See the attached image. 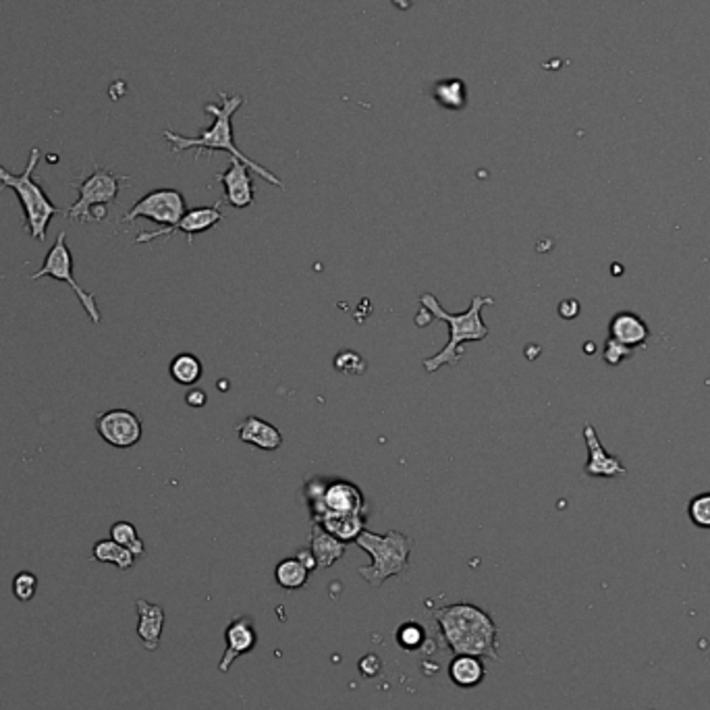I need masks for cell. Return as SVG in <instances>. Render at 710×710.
Here are the masks:
<instances>
[{
  "label": "cell",
  "mask_w": 710,
  "mask_h": 710,
  "mask_svg": "<svg viewBox=\"0 0 710 710\" xmlns=\"http://www.w3.org/2000/svg\"><path fill=\"white\" fill-rule=\"evenodd\" d=\"M217 179L225 187V200L229 202L233 208H248L254 204V183L249 169L241 160L231 158L229 169L217 175Z\"/></svg>",
  "instance_id": "4fadbf2b"
},
{
  "label": "cell",
  "mask_w": 710,
  "mask_h": 710,
  "mask_svg": "<svg viewBox=\"0 0 710 710\" xmlns=\"http://www.w3.org/2000/svg\"><path fill=\"white\" fill-rule=\"evenodd\" d=\"M202 362L194 354H179L171 362V378L177 385L194 386L202 378Z\"/></svg>",
  "instance_id": "603a6c76"
},
{
  "label": "cell",
  "mask_w": 710,
  "mask_h": 710,
  "mask_svg": "<svg viewBox=\"0 0 710 710\" xmlns=\"http://www.w3.org/2000/svg\"><path fill=\"white\" fill-rule=\"evenodd\" d=\"M111 538L118 542V545L129 548L131 553L135 554V557H141V554L146 553V546H144V540L140 538V534H137V530L134 523L129 522H117L111 526Z\"/></svg>",
  "instance_id": "d4e9b609"
},
{
  "label": "cell",
  "mask_w": 710,
  "mask_h": 710,
  "mask_svg": "<svg viewBox=\"0 0 710 710\" xmlns=\"http://www.w3.org/2000/svg\"><path fill=\"white\" fill-rule=\"evenodd\" d=\"M309 551L314 553L316 561H318V567L328 569V567L335 565L345 554V542L335 538L332 534H328L324 528L318 526V523H314L312 538H309Z\"/></svg>",
  "instance_id": "d6986e66"
},
{
  "label": "cell",
  "mask_w": 710,
  "mask_h": 710,
  "mask_svg": "<svg viewBox=\"0 0 710 710\" xmlns=\"http://www.w3.org/2000/svg\"><path fill=\"white\" fill-rule=\"evenodd\" d=\"M185 401H187V405H192V408H204L208 397L202 389H192L187 395H185Z\"/></svg>",
  "instance_id": "836d02e7"
},
{
  "label": "cell",
  "mask_w": 710,
  "mask_h": 710,
  "mask_svg": "<svg viewBox=\"0 0 710 710\" xmlns=\"http://www.w3.org/2000/svg\"><path fill=\"white\" fill-rule=\"evenodd\" d=\"M218 96H220V104H206V112H210V115L214 117L212 127L202 131L198 137H185V135L172 134L171 129L164 131L163 135H164V140L171 144V150L179 154L185 150H194L195 148V150H198V157L202 152H214V150L229 152L231 158L241 160V163L246 164L249 171H254L256 175H260L266 183L277 185L279 189H283L285 183L280 181L274 172H271L262 164L256 163V160L246 157V154H243L240 148L235 146V140H233L231 118L243 104V96H229L226 92H220Z\"/></svg>",
  "instance_id": "7a4b0ae2"
},
{
  "label": "cell",
  "mask_w": 710,
  "mask_h": 710,
  "mask_svg": "<svg viewBox=\"0 0 710 710\" xmlns=\"http://www.w3.org/2000/svg\"><path fill=\"white\" fill-rule=\"evenodd\" d=\"M355 545L372 559V563L357 569L370 586H380L389 577L401 576L409 567L411 540L397 530H389L386 534H374L370 530H363L355 538Z\"/></svg>",
  "instance_id": "5b68a950"
},
{
  "label": "cell",
  "mask_w": 710,
  "mask_h": 710,
  "mask_svg": "<svg viewBox=\"0 0 710 710\" xmlns=\"http://www.w3.org/2000/svg\"><path fill=\"white\" fill-rule=\"evenodd\" d=\"M225 654L218 662L220 673H229L233 662L240 659V656L252 653L256 644H258V631H256L252 617L243 615V617L233 619L225 630Z\"/></svg>",
  "instance_id": "7c38bea8"
},
{
  "label": "cell",
  "mask_w": 710,
  "mask_h": 710,
  "mask_svg": "<svg viewBox=\"0 0 710 710\" xmlns=\"http://www.w3.org/2000/svg\"><path fill=\"white\" fill-rule=\"evenodd\" d=\"M309 571L297 559H283L274 567V580L285 590H300L308 584Z\"/></svg>",
  "instance_id": "7402d4cb"
},
{
  "label": "cell",
  "mask_w": 710,
  "mask_h": 710,
  "mask_svg": "<svg viewBox=\"0 0 710 710\" xmlns=\"http://www.w3.org/2000/svg\"><path fill=\"white\" fill-rule=\"evenodd\" d=\"M420 303L424 309H428V312L434 316V318H440L443 322H447V326H449V343L445 345V349L439 351L437 355L426 357V360L422 362V366L428 374L437 372L439 368L451 366V363H457L459 360H462V345L463 343L482 341V339H486L488 335H491V331H488L485 320H482L480 312L485 306H491V303H494L492 297L474 295L470 308L465 309L463 314H449L443 306H440L439 300L432 294H424L420 297Z\"/></svg>",
  "instance_id": "3957f363"
},
{
  "label": "cell",
  "mask_w": 710,
  "mask_h": 710,
  "mask_svg": "<svg viewBox=\"0 0 710 710\" xmlns=\"http://www.w3.org/2000/svg\"><path fill=\"white\" fill-rule=\"evenodd\" d=\"M440 636L455 654H471L499 660V628L485 608L471 602H455L434 611Z\"/></svg>",
  "instance_id": "6da1fadb"
},
{
  "label": "cell",
  "mask_w": 710,
  "mask_h": 710,
  "mask_svg": "<svg viewBox=\"0 0 710 710\" xmlns=\"http://www.w3.org/2000/svg\"><path fill=\"white\" fill-rule=\"evenodd\" d=\"M449 677L459 688H476L486 679V665L480 656L455 654L449 662Z\"/></svg>",
  "instance_id": "ac0fdd59"
},
{
  "label": "cell",
  "mask_w": 710,
  "mask_h": 710,
  "mask_svg": "<svg viewBox=\"0 0 710 710\" xmlns=\"http://www.w3.org/2000/svg\"><path fill=\"white\" fill-rule=\"evenodd\" d=\"M35 590H38V576L32 574V571H19L13 577V594L17 600H32L35 596Z\"/></svg>",
  "instance_id": "83f0119b"
},
{
  "label": "cell",
  "mask_w": 710,
  "mask_h": 710,
  "mask_svg": "<svg viewBox=\"0 0 710 710\" xmlns=\"http://www.w3.org/2000/svg\"><path fill=\"white\" fill-rule=\"evenodd\" d=\"M318 526L326 530L341 542H354L363 530H366V515H341V517H326L318 522Z\"/></svg>",
  "instance_id": "44dd1931"
},
{
  "label": "cell",
  "mask_w": 710,
  "mask_h": 710,
  "mask_svg": "<svg viewBox=\"0 0 710 710\" xmlns=\"http://www.w3.org/2000/svg\"><path fill=\"white\" fill-rule=\"evenodd\" d=\"M218 206H220V202H217L214 206H204V208H194V210H187L177 225L164 226V229H158V231L140 233L135 243H150L154 240H160V237H171L172 233H185V235L189 237V243H192L194 237L198 235V233L212 229V226H217L220 220L225 218V214Z\"/></svg>",
  "instance_id": "8fae6325"
},
{
  "label": "cell",
  "mask_w": 710,
  "mask_h": 710,
  "mask_svg": "<svg viewBox=\"0 0 710 710\" xmlns=\"http://www.w3.org/2000/svg\"><path fill=\"white\" fill-rule=\"evenodd\" d=\"M434 98L447 109H463L465 106V83L462 80H443L434 86Z\"/></svg>",
  "instance_id": "cb8c5ba5"
},
{
  "label": "cell",
  "mask_w": 710,
  "mask_h": 710,
  "mask_svg": "<svg viewBox=\"0 0 710 710\" xmlns=\"http://www.w3.org/2000/svg\"><path fill=\"white\" fill-rule=\"evenodd\" d=\"M357 667H360V673L363 677H376L380 673V669H383V660L378 659V654L370 653L366 656H362L360 665Z\"/></svg>",
  "instance_id": "4dcf8cb0"
},
{
  "label": "cell",
  "mask_w": 710,
  "mask_h": 710,
  "mask_svg": "<svg viewBox=\"0 0 710 710\" xmlns=\"http://www.w3.org/2000/svg\"><path fill=\"white\" fill-rule=\"evenodd\" d=\"M44 277L61 280V283H67L69 287L73 289L77 300H80L81 308L86 309L89 320H92L94 324H100V322H103V314H100V309H98L96 297H94V294H88L86 289H81V285H77V280L73 277V256H71V249L67 246V235H65V231H61L57 235L55 246L49 249V254H46L44 264H42L40 271L32 274V280H40Z\"/></svg>",
  "instance_id": "ba28073f"
},
{
  "label": "cell",
  "mask_w": 710,
  "mask_h": 710,
  "mask_svg": "<svg viewBox=\"0 0 710 710\" xmlns=\"http://www.w3.org/2000/svg\"><path fill=\"white\" fill-rule=\"evenodd\" d=\"M306 499L309 503L314 523L326 517L341 515H366V499L355 486L347 480L322 482L320 478L309 480L306 485Z\"/></svg>",
  "instance_id": "8992f818"
},
{
  "label": "cell",
  "mask_w": 710,
  "mask_h": 710,
  "mask_svg": "<svg viewBox=\"0 0 710 710\" xmlns=\"http://www.w3.org/2000/svg\"><path fill=\"white\" fill-rule=\"evenodd\" d=\"M691 523L698 528H710V492H702L690 500L688 507Z\"/></svg>",
  "instance_id": "4316f807"
},
{
  "label": "cell",
  "mask_w": 710,
  "mask_h": 710,
  "mask_svg": "<svg viewBox=\"0 0 710 710\" xmlns=\"http://www.w3.org/2000/svg\"><path fill=\"white\" fill-rule=\"evenodd\" d=\"M608 339L625 345V347L634 349L646 345L650 339V331L640 316L634 312H619L611 318L608 324Z\"/></svg>",
  "instance_id": "9a60e30c"
},
{
  "label": "cell",
  "mask_w": 710,
  "mask_h": 710,
  "mask_svg": "<svg viewBox=\"0 0 710 710\" xmlns=\"http://www.w3.org/2000/svg\"><path fill=\"white\" fill-rule=\"evenodd\" d=\"M129 181L127 177H118L109 169H94L86 179H81L77 185V198L75 204H71L65 212V217L77 223H92V210L96 206H109L117 200L121 183Z\"/></svg>",
  "instance_id": "52a82bcc"
},
{
  "label": "cell",
  "mask_w": 710,
  "mask_h": 710,
  "mask_svg": "<svg viewBox=\"0 0 710 710\" xmlns=\"http://www.w3.org/2000/svg\"><path fill=\"white\" fill-rule=\"evenodd\" d=\"M185 212H187V206H185L183 195L177 189L164 187L154 189V192L146 194L144 198L137 200L131 206V210L121 218V223H131L135 218H150L157 225L172 226L183 218Z\"/></svg>",
  "instance_id": "9c48e42d"
},
{
  "label": "cell",
  "mask_w": 710,
  "mask_h": 710,
  "mask_svg": "<svg viewBox=\"0 0 710 710\" xmlns=\"http://www.w3.org/2000/svg\"><path fill=\"white\" fill-rule=\"evenodd\" d=\"M38 163H40V150L38 148H32L26 171L19 172V175H15V172L7 171L3 164H0V185L11 189V192H15L17 198H19L23 217H26V231L29 233V237L35 241H44L52 217H57L61 210L52 204V200L46 195L44 187L34 179Z\"/></svg>",
  "instance_id": "277c9868"
},
{
  "label": "cell",
  "mask_w": 710,
  "mask_h": 710,
  "mask_svg": "<svg viewBox=\"0 0 710 710\" xmlns=\"http://www.w3.org/2000/svg\"><path fill=\"white\" fill-rule=\"evenodd\" d=\"M137 617H140V623H137V636L140 640L144 642L146 650H158L160 646V637H163V628H164V608L160 605H152L146 599H137Z\"/></svg>",
  "instance_id": "2e32d148"
},
{
  "label": "cell",
  "mask_w": 710,
  "mask_h": 710,
  "mask_svg": "<svg viewBox=\"0 0 710 710\" xmlns=\"http://www.w3.org/2000/svg\"><path fill=\"white\" fill-rule=\"evenodd\" d=\"M96 431L106 445L131 449L141 440V420L129 409H109L96 417Z\"/></svg>",
  "instance_id": "30bf717a"
},
{
  "label": "cell",
  "mask_w": 710,
  "mask_h": 710,
  "mask_svg": "<svg viewBox=\"0 0 710 710\" xmlns=\"http://www.w3.org/2000/svg\"><path fill=\"white\" fill-rule=\"evenodd\" d=\"M92 559L98 561V563L117 565L121 571H127L135 565V554L112 538L98 540L92 548Z\"/></svg>",
  "instance_id": "ffe728a7"
},
{
  "label": "cell",
  "mask_w": 710,
  "mask_h": 710,
  "mask_svg": "<svg viewBox=\"0 0 710 710\" xmlns=\"http://www.w3.org/2000/svg\"><path fill=\"white\" fill-rule=\"evenodd\" d=\"M395 637H397L399 646H401L403 650H411V653H414V650L422 648L424 640H426V631H424L420 623L405 622L399 625Z\"/></svg>",
  "instance_id": "484cf974"
},
{
  "label": "cell",
  "mask_w": 710,
  "mask_h": 710,
  "mask_svg": "<svg viewBox=\"0 0 710 710\" xmlns=\"http://www.w3.org/2000/svg\"><path fill=\"white\" fill-rule=\"evenodd\" d=\"M628 357H631L630 347H625V345L608 339L605 345V355H602V360H605L608 366H619V363H622L623 360H628Z\"/></svg>",
  "instance_id": "f546056e"
},
{
  "label": "cell",
  "mask_w": 710,
  "mask_h": 710,
  "mask_svg": "<svg viewBox=\"0 0 710 710\" xmlns=\"http://www.w3.org/2000/svg\"><path fill=\"white\" fill-rule=\"evenodd\" d=\"M577 314H580V303H577L576 300H565V302L559 303V316H561V318L571 320V318H576Z\"/></svg>",
  "instance_id": "1f68e13d"
},
{
  "label": "cell",
  "mask_w": 710,
  "mask_h": 710,
  "mask_svg": "<svg viewBox=\"0 0 710 710\" xmlns=\"http://www.w3.org/2000/svg\"><path fill=\"white\" fill-rule=\"evenodd\" d=\"M295 559L300 561V563L306 567L308 571H314V569H318V561H316V557H314V553L309 551V548H302V551H297V554H295Z\"/></svg>",
  "instance_id": "d6a6232c"
},
{
  "label": "cell",
  "mask_w": 710,
  "mask_h": 710,
  "mask_svg": "<svg viewBox=\"0 0 710 710\" xmlns=\"http://www.w3.org/2000/svg\"><path fill=\"white\" fill-rule=\"evenodd\" d=\"M335 368L343 374H363L366 362H363V357L360 354H355V351H341V354L335 357Z\"/></svg>",
  "instance_id": "f1b7e54d"
},
{
  "label": "cell",
  "mask_w": 710,
  "mask_h": 710,
  "mask_svg": "<svg viewBox=\"0 0 710 710\" xmlns=\"http://www.w3.org/2000/svg\"><path fill=\"white\" fill-rule=\"evenodd\" d=\"M235 431L240 434V440L258 447L262 451H277L279 447L283 445V434H280L272 424L262 420V417L249 416L243 422L237 424Z\"/></svg>",
  "instance_id": "e0dca14e"
},
{
  "label": "cell",
  "mask_w": 710,
  "mask_h": 710,
  "mask_svg": "<svg viewBox=\"0 0 710 710\" xmlns=\"http://www.w3.org/2000/svg\"><path fill=\"white\" fill-rule=\"evenodd\" d=\"M584 439H586L590 453L586 463L588 476H592V478H615V476L625 474V465L617 457L611 455V453H607L605 447L600 445L599 434H596L592 424L584 426Z\"/></svg>",
  "instance_id": "5bb4252c"
}]
</instances>
